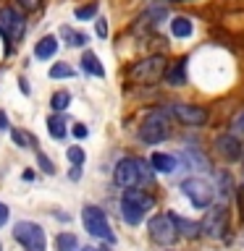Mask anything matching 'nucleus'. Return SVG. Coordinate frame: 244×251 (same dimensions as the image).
<instances>
[{
	"label": "nucleus",
	"mask_w": 244,
	"mask_h": 251,
	"mask_svg": "<svg viewBox=\"0 0 244 251\" xmlns=\"http://www.w3.org/2000/svg\"><path fill=\"white\" fill-rule=\"evenodd\" d=\"M155 199L145 191H139V188H129V191L123 194L121 199V217L126 225H139L142 220H145V215L150 209H152Z\"/></svg>",
	"instance_id": "obj_1"
},
{
	"label": "nucleus",
	"mask_w": 244,
	"mask_h": 251,
	"mask_svg": "<svg viewBox=\"0 0 244 251\" xmlns=\"http://www.w3.org/2000/svg\"><path fill=\"white\" fill-rule=\"evenodd\" d=\"M82 220H84V227H87V233H90L92 238L116 243V235H113V230H110L108 217H105V212H102L100 207H92V204H87V207L82 209Z\"/></svg>",
	"instance_id": "obj_2"
},
{
	"label": "nucleus",
	"mask_w": 244,
	"mask_h": 251,
	"mask_svg": "<svg viewBox=\"0 0 244 251\" xmlns=\"http://www.w3.org/2000/svg\"><path fill=\"white\" fill-rule=\"evenodd\" d=\"M13 238L27 251H45V246H47L45 230L37 223H29V220H21V223L13 225Z\"/></svg>",
	"instance_id": "obj_3"
},
{
	"label": "nucleus",
	"mask_w": 244,
	"mask_h": 251,
	"mask_svg": "<svg viewBox=\"0 0 244 251\" xmlns=\"http://www.w3.org/2000/svg\"><path fill=\"white\" fill-rule=\"evenodd\" d=\"M168 63H165L163 55H152V58H145V60H139L137 66L131 68V78L137 84H155L157 78H163L165 76V68Z\"/></svg>",
	"instance_id": "obj_4"
},
{
	"label": "nucleus",
	"mask_w": 244,
	"mask_h": 251,
	"mask_svg": "<svg viewBox=\"0 0 244 251\" xmlns=\"http://www.w3.org/2000/svg\"><path fill=\"white\" fill-rule=\"evenodd\" d=\"M181 191L197 209H208L213 204V196H215V188H210V183L205 178H186L181 183Z\"/></svg>",
	"instance_id": "obj_5"
},
{
	"label": "nucleus",
	"mask_w": 244,
	"mask_h": 251,
	"mask_svg": "<svg viewBox=\"0 0 244 251\" xmlns=\"http://www.w3.org/2000/svg\"><path fill=\"white\" fill-rule=\"evenodd\" d=\"M179 227H176V220L173 215H155L150 220V238L160 246H171L173 241L179 238Z\"/></svg>",
	"instance_id": "obj_6"
},
{
	"label": "nucleus",
	"mask_w": 244,
	"mask_h": 251,
	"mask_svg": "<svg viewBox=\"0 0 244 251\" xmlns=\"http://www.w3.org/2000/svg\"><path fill=\"white\" fill-rule=\"evenodd\" d=\"M168 136V121L160 115V113H152L147 115L139 126V139L145 144H160V141Z\"/></svg>",
	"instance_id": "obj_7"
},
{
	"label": "nucleus",
	"mask_w": 244,
	"mask_h": 251,
	"mask_svg": "<svg viewBox=\"0 0 244 251\" xmlns=\"http://www.w3.org/2000/svg\"><path fill=\"white\" fill-rule=\"evenodd\" d=\"M202 230L210 235V238H223L228 230V209L223 204H215V207L208 209V215L202 220Z\"/></svg>",
	"instance_id": "obj_8"
},
{
	"label": "nucleus",
	"mask_w": 244,
	"mask_h": 251,
	"mask_svg": "<svg viewBox=\"0 0 244 251\" xmlns=\"http://www.w3.org/2000/svg\"><path fill=\"white\" fill-rule=\"evenodd\" d=\"M113 180H116V186L126 188V191L134 188L142 180V176H139V160H134V157H123V160H118Z\"/></svg>",
	"instance_id": "obj_9"
},
{
	"label": "nucleus",
	"mask_w": 244,
	"mask_h": 251,
	"mask_svg": "<svg viewBox=\"0 0 244 251\" xmlns=\"http://www.w3.org/2000/svg\"><path fill=\"white\" fill-rule=\"evenodd\" d=\"M173 115L179 118L184 126H205V121H208V110L200 107V105H186V102H173V105L168 107Z\"/></svg>",
	"instance_id": "obj_10"
},
{
	"label": "nucleus",
	"mask_w": 244,
	"mask_h": 251,
	"mask_svg": "<svg viewBox=\"0 0 244 251\" xmlns=\"http://www.w3.org/2000/svg\"><path fill=\"white\" fill-rule=\"evenodd\" d=\"M0 24H3L8 39H13V42H19L24 37V31H27V21H24V16L16 8H3L0 11Z\"/></svg>",
	"instance_id": "obj_11"
},
{
	"label": "nucleus",
	"mask_w": 244,
	"mask_h": 251,
	"mask_svg": "<svg viewBox=\"0 0 244 251\" xmlns=\"http://www.w3.org/2000/svg\"><path fill=\"white\" fill-rule=\"evenodd\" d=\"M215 147H218V152L226 157V160H239L242 157V139L239 136H234V133H226V136H218L215 141Z\"/></svg>",
	"instance_id": "obj_12"
},
{
	"label": "nucleus",
	"mask_w": 244,
	"mask_h": 251,
	"mask_svg": "<svg viewBox=\"0 0 244 251\" xmlns=\"http://www.w3.org/2000/svg\"><path fill=\"white\" fill-rule=\"evenodd\" d=\"M165 81L171 86L186 84V58H179L176 63H171V68L165 71Z\"/></svg>",
	"instance_id": "obj_13"
},
{
	"label": "nucleus",
	"mask_w": 244,
	"mask_h": 251,
	"mask_svg": "<svg viewBox=\"0 0 244 251\" xmlns=\"http://www.w3.org/2000/svg\"><path fill=\"white\" fill-rule=\"evenodd\" d=\"M150 165L157 170V173H173L179 170V160L171 154H163V152H155L152 157H150Z\"/></svg>",
	"instance_id": "obj_14"
},
{
	"label": "nucleus",
	"mask_w": 244,
	"mask_h": 251,
	"mask_svg": "<svg viewBox=\"0 0 244 251\" xmlns=\"http://www.w3.org/2000/svg\"><path fill=\"white\" fill-rule=\"evenodd\" d=\"M55 52H58V39H55L53 34L42 37V39L37 42V47H34V55H37L39 60H50Z\"/></svg>",
	"instance_id": "obj_15"
},
{
	"label": "nucleus",
	"mask_w": 244,
	"mask_h": 251,
	"mask_svg": "<svg viewBox=\"0 0 244 251\" xmlns=\"http://www.w3.org/2000/svg\"><path fill=\"white\" fill-rule=\"evenodd\" d=\"M82 68L87 71V74L97 76V78H102V76H105V68H102L100 58H97V55H94V52H90V50H87V52L82 55Z\"/></svg>",
	"instance_id": "obj_16"
},
{
	"label": "nucleus",
	"mask_w": 244,
	"mask_h": 251,
	"mask_svg": "<svg viewBox=\"0 0 244 251\" xmlns=\"http://www.w3.org/2000/svg\"><path fill=\"white\" fill-rule=\"evenodd\" d=\"M171 34L179 37V39L189 37V34H192V21L184 19V16H176V19H171Z\"/></svg>",
	"instance_id": "obj_17"
},
{
	"label": "nucleus",
	"mask_w": 244,
	"mask_h": 251,
	"mask_svg": "<svg viewBox=\"0 0 244 251\" xmlns=\"http://www.w3.org/2000/svg\"><path fill=\"white\" fill-rule=\"evenodd\" d=\"M173 220H176L179 233L186 235V238H197V235H200V230H202V225L192 223V220H184V217H179V215H173Z\"/></svg>",
	"instance_id": "obj_18"
},
{
	"label": "nucleus",
	"mask_w": 244,
	"mask_h": 251,
	"mask_svg": "<svg viewBox=\"0 0 244 251\" xmlns=\"http://www.w3.org/2000/svg\"><path fill=\"white\" fill-rule=\"evenodd\" d=\"M55 251H79V241L74 233H61L55 238Z\"/></svg>",
	"instance_id": "obj_19"
},
{
	"label": "nucleus",
	"mask_w": 244,
	"mask_h": 251,
	"mask_svg": "<svg viewBox=\"0 0 244 251\" xmlns=\"http://www.w3.org/2000/svg\"><path fill=\"white\" fill-rule=\"evenodd\" d=\"M61 34H63V39H66L71 47H82V45H87V34H82V31H76V29H71V26H63Z\"/></svg>",
	"instance_id": "obj_20"
},
{
	"label": "nucleus",
	"mask_w": 244,
	"mask_h": 251,
	"mask_svg": "<svg viewBox=\"0 0 244 251\" xmlns=\"http://www.w3.org/2000/svg\"><path fill=\"white\" fill-rule=\"evenodd\" d=\"M47 131H50V136H55V139H63V136H66V121H63L61 115L47 118Z\"/></svg>",
	"instance_id": "obj_21"
},
{
	"label": "nucleus",
	"mask_w": 244,
	"mask_h": 251,
	"mask_svg": "<svg viewBox=\"0 0 244 251\" xmlns=\"http://www.w3.org/2000/svg\"><path fill=\"white\" fill-rule=\"evenodd\" d=\"M11 136H13V141H16V147H21V149H29V144H31V149L37 147V139L31 136V133H24V131L11 128Z\"/></svg>",
	"instance_id": "obj_22"
},
{
	"label": "nucleus",
	"mask_w": 244,
	"mask_h": 251,
	"mask_svg": "<svg viewBox=\"0 0 244 251\" xmlns=\"http://www.w3.org/2000/svg\"><path fill=\"white\" fill-rule=\"evenodd\" d=\"M71 105V94L68 92H55L53 100H50V107L55 110V113H61V110H66Z\"/></svg>",
	"instance_id": "obj_23"
},
{
	"label": "nucleus",
	"mask_w": 244,
	"mask_h": 251,
	"mask_svg": "<svg viewBox=\"0 0 244 251\" xmlns=\"http://www.w3.org/2000/svg\"><path fill=\"white\" fill-rule=\"evenodd\" d=\"M71 76H74V68L68 63H55L50 68V78H71Z\"/></svg>",
	"instance_id": "obj_24"
},
{
	"label": "nucleus",
	"mask_w": 244,
	"mask_h": 251,
	"mask_svg": "<svg viewBox=\"0 0 244 251\" xmlns=\"http://www.w3.org/2000/svg\"><path fill=\"white\" fill-rule=\"evenodd\" d=\"M97 8H100V3H87V5H79V8H76V19H79V21L92 19V16H97Z\"/></svg>",
	"instance_id": "obj_25"
},
{
	"label": "nucleus",
	"mask_w": 244,
	"mask_h": 251,
	"mask_svg": "<svg viewBox=\"0 0 244 251\" xmlns=\"http://www.w3.org/2000/svg\"><path fill=\"white\" fill-rule=\"evenodd\" d=\"M231 133L234 136H244V110H239V113L234 115V121H231Z\"/></svg>",
	"instance_id": "obj_26"
},
{
	"label": "nucleus",
	"mask_w": 244,
	"mask_h": 251,
	"mask_svg": "<svg viewBox=\"0 0 244 251\" xmlns=\"http://www.w3.org/2000/svg\"><path fill=\"white\" fill-rule=\"evenodd\" d=\"M66 157H68V162L74 165V168H82V165H84V152L79 147H71L66 152Z\"/></svg>",
	"instance_id": "obj_27"
},
{
	"label": "nucleus",
	"mask_w": 244,
	"mask_h": 251,
	"mask_svg": "<svg viewBox=\"0 0 244 251\" xmlns=\"http://www.w3.org/2000/svg\"><path fill=\"white\" fill-rule=\"evenodd\" d=\"M37 162H39V168H42V173H47V176H53V173H55L53 160H50V157H45L42 152H37Z\"/></svg>",
	"instance_id": "obj_28"
},
{
	"label": "nucleus",
	"mask_w": 244,
	"mask_h": 251,
	"mask_svg": "<svg viewBox=\"0 0 244 251\" xmlns=\"http://www.w3.org/2000/svg\"><path fill=\"white\" fill-rule=\"evenodd\" d=\"M21 8H27V11H37L39 5H42V0H19Z\"/></svg>",
	"instance_id": "obj_29"
},
{
	"label": "nucleus",
	"mask_w": 244,
	"mask_h": 251,
	"mask_svg": "<svg viewBox=\"0 0 244 251\" xmlns=\"http://www.w3.org/2000/svg\"><path fill=\"white\" fill-rule=\"evenodd\" d=\"M5 223H8V207H5L3 201H0V227H3Z\"/></svg>",
	"instance_id": "obj_30"
},
{
	"label": "nucleus",
	"mask_w": 244,
	"mask_h": 251,
	"mask_svg": "<svg viewBox=\"0 0 244 251\" xmlns=\"http://www.w3.org/2000/svg\"><path fill=\"white\" fill-rule=\"evenodd\" d=\"M97 34L105 37L108 34V26H105V19H97Z\"/></svg>",
	"instance_id": "obj_31"
},
{
	"label": "nucleus",
	"mask_w": 244,
	"mask_h": 251,
	"mask_svg": "<svg viewBox=\"0 0 244 251\" xmlns=\"http://www.w3.org/2000/svg\"><path fill=\"white\" fill-rule=\"evenodd\" d=\"M74 133H76L79 139H84V136H87V128H84L82 123H76V126H74Z\"/></svg>",
	"instance_id": "obj_32"
},
{
	"label": "nucleus",
	"mask_w": 244,
	"mask_h": 251,
	"mask_svg": "<svg viewBox=\"0 0 244 251\" xmlns=\"http://www.w3.org/2000/svg\"><path fill=\"white\" fill-rule=\"evenodd\" d=\"M0 128H11V123H8V118H5V113H3V110H0Z\"/></svg>",
	"instance_id": "obj_33"
},
{
	"label": "nucleus",
	"mask_w": 244,
	"mask_h": 251,
	"mask_svg": "<svg viewBox=\"0 0 244 251\" xmlns=\"http://www.w3.org/2000/svg\"><path fill=\"white\" fill-rule=\"evenodd\" d=\"M79 176H82V170H79V168L68 170V178H71V180H79Z\"/></svg>",
	"instance_id": "obj_34"
},
{
	"label": "nucleus",
	"mask_w": 244,
	"mask_h": 251,
	"mask_svg": "<svg viewBox=\"0 0 244 251\" xmlns=\"http://www.w3.org/2000/svg\"><path fill=\"white\" fill-rule=\"evenodd\" d=\"M19 84H21V92H24V94H29V84H27V81H24V78H21V81H19Z\"/></svg>",
	"instance_id": "obj_35"
},
{
	"label": "nucleus",
	"mask_w": 244,
	"mask_h": 251,
	"mask_svg": "<svg viewBox=\"0 0 244 251\" xmlns=\"http://www.w3.org/2000/svg\"><path fill=\"white\" fill-rule=\"evenodd\" d=\"M82 251H100V249H92V246H90V249H82Z\"/></svg>",
	"instance_id": "obj_36"
},
{
	"label": "nucleus",
	"mask_w": 244,
	"mask_h": 251,
	"mask_svg": "<svg viewBox=\"0 0 244 251\" xmlns=\"http://www.w3.org/2000/svg\"><path fill=\"white\" fill-rule=\"evenodd\" d=\"M100 251H110V249H108V246H100Z\"/></svg>",
	"instance_id": "obj_37"
},
{
	"label": "nucleus",
	"mask_w": 244,
	"mask_h": 251,
	"mask_svg": "<svg viewBox=\"0 0 244 251\" xmlns=\"http://www.w3.org/2000/svg\"><path fill=\"white\" fill-rule=\"evenodd\" d=\"M176 3H189V0H176Z\"/></svg>",
	"instance_id": "obj_38"
},
{
	"label": "nucleus",
	"mask_w": 244,
	"mask_h": 251,
	"mask_svg": "<svg viewBox=\"0 0 244 251\" xmlns=\"http://www.w3.org/2000/svg\"><path fill=\"white\" fill-rule=\"evenodd\" d=\"M0 251H3V249H0Z\"/></svg>",
	"instance_id": "obj_39"
}]
</instances>
